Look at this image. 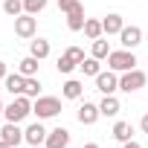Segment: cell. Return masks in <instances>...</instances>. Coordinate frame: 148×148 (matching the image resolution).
Wrapping results in <instances>:
<instances>
[{
	"label": "cell",
	"mask_w": 148,
	"mask_h": 148,
	"mask_svg": "<svg viewBox=\"0 0 148 148\" xmlns=\"http://www.w3.org/2000/svg\"><path fill=\"white\" fill-rule=\"evenodd\" d=\"M29 113H32V99H29V96H15V99L6 105V110H3L6 122H23Z\"/></svg>",
	"instance_id": "obj_1"
},
{
	"label": "cell",
	"mask_w": 148,
	"mask_h": 148,
	"mask_svg": "<svg viewBox=\"0 0 148 148\" xmlns=\"http://www.w3.org/2000/svg\"><path fill=\"white\" fill-rule=\"evenodd\" d=\"M108 67H110L113 73H128V70H134V67H136L134 49H113V52L108 55Z\"/></svg>",
	"instance_id": "obj_2"
},
{
	"label": "cell",
	"mask_w": 148,
	"mask_h": 148,
	"mask_svg": "<svg viewBox=\"0 0 148 148\" xmlns=\"http://www.w3.org/2000/svg\"><path fill=\"white\" fill-rule=\"evenodd\" d=\"M32 113L38 119H52V116L61 113V99H55V96H38L32 102Z\"/></svg>",
	"instance_id": "obj_3"
},
{
	"label": "cell",
	"mask_w": 148,
	"mask_h": 148,
	"mask_svg": "<svg viewBox=\"0 0 148 148\" xmlns=\"http://www.w3.org/2000/svg\"><path fill=\"white\" fill-rule=\"evenodd\" d=\"M145 82H148V76L142 70H128V73H122L119 76V90H125V93H136V90H142L145 87Z\"/></svg>",
	"instance_id": "obj_4"
},
{
	"label": "cell",
	"mask_w": 148,
	"mask_h": 148,
	"mask_svg": "<svg viewBox=\"0 0 148 148\" xmlns=\"http://www.w3.org/2000/svg\"><path fill=\"white\" fill-rule=\"evenodd\" d=\"M35 32H38V18L35 15H18L15 18V35L18 38H35Z\"/></svg>",
	"instance_id": "obj_5"
},
{
	"label": "cell",
	"mask_w": 148,
	"mask_h": 148,
	"mask_svg": "<svg viewBox=\"0 0 148 148\" xmlns=\"http://www.w3.org/2000/svg\"><path fill=\"white\" fill-rule=\"evenodd\" d=\"M96 90H99V93H105V96L116 93V90H119V76H116L113 70L99 73V76H96Z\"/></svg>",
	"instance_id": "obj_6"
},
{
	"label": "cell",
	"mask_w": 148,
	"mask_h": 148,
	"mask_svg": "<svg viewBox=\"0 0 148 148\" xmlns=\"http://www.w3.org/2000/svg\"><path fill=\"white\" fill-rule=\"evenodd\" d=\"M119 44H122V49H136V47L142 44V29H139V26H122Z\"/></svg>",
	"instance_id": "obj_7"
},
{
	"label": "cell",
	"mask_w": 148,
	"mask_h": 148,
	"mask_svg": "<svg viewBox=\"0 0 148 148\" xmlns=\"http://www.w3.org/2000/svg\"><path fill=\"white\" fill-rule=\"evenodd\" d=\"M47 134H49V131H47V128L41 125V119H38V122H32V125L23 131V142H29V145H44V142H47Z\"/></svg>",
	"instance_id": "obj_8"
},
{
	"label": "cell",
	"mask_w": 148,
	"mask_h": 148,
	"mask_svg": "<svg viewBox=\"0 0 148 148\" xmlns=\"http://www.w3.org/2000/svg\"><path fill=\"white\" fill-rule=\"evenodd\" d=\"M0 139H3V142H9L12 148H18V145L23 142V131L18 128V122H6L3 128H0Z\"/></svg>",
	"instance_id": "obj_9"
},
{
	"label": "cell",
	"mask_w": 148,
	"mask_h": 148,
	"mask_svg": "<svg viewBox=\"0 0 148 148\" xmlns=\"http://www.w3.org/2000/svg\"><path fill=\"white\" fill-rule=\"evenodd\" d=\"M67 145H70V131H67V128H52V131L47 134L44 148H67Z\"/></svg>",
	"instance_id": "obj_10"
},
{
	"label": "cell",
	"mask_w": 148,
	"mask_h": 148,
	"mask_svg": "<svg viewBox=\"0 0 148 148\" xmlns=\"http://www.w3.org/2000/svg\"><path fill=\"white\" fill-rule=\"evenodd\" d=\"M99 116H102V110H99V105H93V102H84V105L79 108V113H76V119H79L82 125H96Z\"/></svg>",
	"instance_id": "obj_11"
},
{
	"label": "cell",
	"mask_w": 148,
	"mask_h": 148,
	"mask_svg": "<svg viewBox=\"0 0 148 148\" xmlns=\"http://www.w3.org/2000/svg\"><path fill=\"white\" fill-rule=\"evenodd\" d=\"M84 23H87V18H84V6H82V3L73 9V12H67V26H70L73 32H82Z\"/></svg>",
	"instance_id": "obj_12"
},
{
	"label": "cell",
	"mask_w": 148,
	"mask_h": 148,
	"mask_svg": "<svg viewBox=\"0 0 148 148\" xmlns=\"http://www.w3.org/2000/svg\"><path fill=\"white\" fill-rule=\"evenodd\" d=\"M3 84H6V90H9L12 96H23V84H26V76H21V73H9V76L3 79Z\"/></svg>",
	"instance_id": "obj_13"
},
{
	"label": "cell",
	"mask_w": 148,
	"mask_h": 148,
	"mask_svg": "<svg viewBox=\"0 0 148 148\" xmlns=\"http://www.w3.org/2000/svg\"><path fill=\"white\" fill-rule=\"evenodd\" d=\"M122 26H125V21H122V15H116V12H110L108 18H102V29H105V35H119Z\"/></svg>",
	"instance_id": "obj_14"
},
{
	"label": "cell",
	"mask_w": 148,
	"mask_h": 148,
	"mask_svg": "<svg viewBox=\"0 0 148 148\" xmlns=\"http://www.w3.org/2000/svg\"><path fill=\"white\" fill-rule=\"evenodd\" d=\"M61 93H64V99H82L84 84H82L79 79H67V82H64V87H61Z\"/></svg>",
	"instance_id": "obj_15"
},
{
	"label": "cell",
	"mask_w": 148,
	"mask_h": 148,
	"mask_svg": "<svg viewBox=\"0 0 148 148\" xmlns=\"http://www.w3.org/2000/svg\"><path fill=\"white\" fill-rule=\"evenodd\" d=\"M38 67H41V61L35 58V55H26V58H21V64H18V73L21 76H38Z\"/></svg>",
	"instance_id": "obj_16"
},
{
	"label": "cell",
	"mask_w": 148,
	"mask_h": 148,
	"mask_svg": "<svg viewBox=\"0 0 148 148\" xmlns=\"http://www.w3.org/2000/svg\"><path fill=\"white\" fill-rule=\"evenodd\" d=\"M99 110H102V116H116V113L122 110V105H119V99L110 93V96H105V99L99 102Z\"/></svg>",
	"instance_id": "obj_17"
},
{
	"label": "cell",
	"mask_w": 148,
	"mask_h": 148,
	"mask_svg": "<svg viewBox=\"0 0 148 148\" xmlns=\"http://www.w3.org/2000/svg\"><path fill=\"white\" fill-rule=\"evenodd\" d=\"M110 134H113V139H119V142H128V139H134V125H131V122H116Z\"/></svg>",
	"instance_id": "obj_18"
},
{
	"label": "cell",
	"mask_w": 148,
	"mask_h": 148,
	"mask_svg": "<svg viewBox=\"0 0 148 148\" xmlns=\"http://www.w3.org/2000/svg\"><path fill=\"white\" fill-rule=\"evenodd\" d=\"M29 55H35L38 61H44V58L49 55V41H44V38H35V41L29 44Z\"/></svg>",
	"instance_id": "obj_19"
},
{
	"label": "cell",
	"mask_w": 148,
	"mask_h": 148,
	"mask_svg": "<svg viewBox=\"0 0 148 148\" xmlns=\"http://www.w3.org/2000/svg\"><path fill=\"white\" fill-rule=\"evenodd\" d=\"M110 52H113V49H110V44H108L105 38H96V41H93V49H90V55H93V58L105 61V58H108Z\"/></svg>",
	"instance_id": "obj_20"
},
{
	"label": "cell",
	"mask_w": 148,
	"mask_h": 148,
	"mask_svg": "<svg viewBox=\"0 0 148 148\" xmlns=\"http://www.w3.org/2000/svg\"><path fill=\"white\" fill-rule=\"evenodd\" d=\"M90 41H96V38H102L105 35V29H102V21H93V18H87V23H84V29H82Z\"/></svg>",
	"instance_id": "obj_21"
},
{
	"label": "cell",
	"mask_w": 148,
	"mask_h": 148,
	"mask_svg": "<svg viewBox=\"0 0 148 148\" xmlns=\"http://www.w3.org/2000/svg\"><path fill=\"white\" fill-rule=\"evenodd\" d=\"M23 96H29V99H38V96H41V82H38V76H29V79H26Z\"/></svg>",
	"instance_id": "obj_22"
},
{
	"label": "cell",
	"mask_w": 148,
	"mask_h": 148,
	"mask_svg": "<svg viewBox=\"0 0 148 148\" xmlns=\"http://www.w3.org/2000/svg\"><path fill=\"white\" fill-rule=\"evenodd\" d=\"M55 67H58V73H61V76H70V73H73V70H76L79 64H76V61H73V58H70V55L64 52V55H61V58L55 61Z\"/></svg>",
	"instance_id": "obj_23"
},
{
	"label": "cell",
	"mask_w": 148,
	"mask_h": 148,
	"mask_svg": "<svg viewBox=\"0 0 148 148\" xmlns=\"http://www.w3.org/2000/svg\"><path fill=\"white\" fill-rule=\"evenodd\" d=\"M79 67H82V73H84V76H93V79L102 73V70H99V58H93V55H90V58H84Z\"/></svg>",
	"instance_id": "obj_24"
},
{
	"label": "cell",
	"mask_w": 148,
	"mask_h": 148,
	"mask_svg": "<svg viewBox=\"0 0 148 148\" xmlns=\"http://www.w3.org/2000/svg\"><path fill=\"white\" fill-rule=\"evenodd\" d=\"M3 12H6L9 18L23 15V0H3Z\"/></svg>",
	"instance_id": "obj_25"
},
{
	"label": "cell",
	"mask_w": 148,
	"mask_h": 148,
	"mask_svg": "<svg viewBox=\"0 0 148 148\" xmlns=\"http://www.w3.org/2000/svg\"><path fill=\"white\" fill-rule=\"evenodd\" d=\"M47 9V0H23V12L26 15H38Z\"/></svg>",
	"instance_id": "obj_26"
},
{
	"label": "cell",
	"mask_w": 148,
	"mask_h": 148,
	"mask_svg": "<svg viewBox=\"0 0 148 148\" xmlns=\"http://www.w3.org/2000/svg\"><path fill=\"white\" fill-rule=\"evenodd\" d=\"M64 52H67L73 61H76V64H82V61H84V49H82V47H67Z\"/></svg>",
	"instance_id": "obj_27"
},
{
	"label": "cell",
	"mask_w": 148,
	"mask_h": 148,
	"mask_svg": "<svg viewBox=\"0 0 148 148\" xmlns=\"http://www.w3.org/2000/svg\"><path fill=\"white\" fill-rule=\"evenodd\" d=\"M79 3H82V0H58V9L67 15V12H73V9H76Z\"/></svg>",
	"instance_id": "obj_28"
},
{
	"label": "cell",
	"mask_w": 148,
	"mask_h": 148,
	"mask_svg": "<svg viewBox=\"0 0 148 148\" xmlns=\"http://www.w3.org/2000/svg\"><path fill=\"white\" fill-rule=\"evenodd\" d=\"M6 76H9V70H6V61H0V82H3Z\"/></svg>",
	"instance_id": "obj_29"
},
{
	"label": "cell",
	"mask_w": 148,
	"mask_h": 148,
	"mask_svg": "<svg viewBox=\"0 0 148 148\" xmlns=\"http://www.w3.org/2000/svg\"><path fill=\"white\" fill-rule=\"evenodd\" d=\"M122 148H142L136 139H128V142H122Z\"/></svg>",
	"instance_id": "obj_30"
},
{
	"label": "cell",
	"mask_w": 148,
	"mask_h": 148,
	"mask_svg": "<svg viewBox=\"0 0 148 148\" xmlns=\"http://www.w3.org/2000/svg\"><path fill=\"white\" fill-rule=\"evenodd\" d=\"M139 128H142V134H148V113L139 119Z\"/></svg>",
	"instance_id": "obj_31"
},
{
	"label": "cell",
	"mask_w": 148,
	"mask_h": 148,
	"mask_svg": "<svg viewBox=\"0 0 148 148\" xmlns=\"http://www.w3.org/2000/svg\"><path fill=\"white\" fill-rule=\"evenodd\" d=\"M82 148H99V145H96V142H87V145H82Z\"/></svg>",
	"instance_id": "obj_32"
},
{
	"label": "cell",
	"mask_w": 148,
	"mask_h": 148,
	"mask_svg": "<svg viewBox=\"0 0 148 148\" xmlns=\"http://www.w3.org/2000/svg\"><path fill=\"white\" fill-rule=\"evenodd\" d=\"M0 148H12V145H9V142H3V139H0Z\"/></svg>",
	"instance_id": "obj_33"
},
{
	"label": "cell",
	"mask_w": 148,
	"mask_h": 148,
	"mask_svg": "<svg viewBox=\"0 0 148 148\" xmlns=\"http://www.w3.org/2000/svg\"><path fill=\"white\" fill-rule=\"evenodd\" d=\"M3 110H6V108H3V99H0V113H3Z\"/></svg>",
	"instance_id": "obj_34"
},
{
	"label": "cell",
	"mask_w": 148,
	"mask_h": 148,
	"mask_svg": "<svg viewBox=\"0 0 148 148\" xmlns=\"http://www.w3.org/2000/svg\"><path fill=\"white\" fill-rule=\"evenodd\" d=\"M32 148H41V145H32Z\"/></svg>",
	"instance_id": "obj_35"
}]
</instances>
